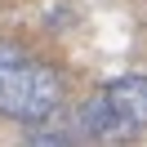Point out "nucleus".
Listing matches in <instances>:
<instances>
[{
  "label": "nucleus",
  "mask_w": 147,
  "mask_h": 147,
  "mask_svg": "<svg viewBox=\"0 0 147 147\" xmlns=\"http://www.w3.org/2000/svg\"><path fill=\"white\" fill-rule=\"evenodd\" d=\"M63 107V76L27 49L0 40V116L36 125Z\"/></svg>",
  "instance_id": "f257e3e1"
},
{
  "label": "nucleus",
  "mask_w": 147,
  "mask_h": 147,
  "mask_svg": "<svg viewBox=\"0 0 147 147\" xmlns=\"http://www.w3.org/2000/svg\"><path fill=\"white\" fill-rule=\"evenodd\" d=\"M147 129V76H120L102 85L80 111L85 138H129Z\"/></svg>",
  "instance_id": "f03ea898"
}]
</instances>
